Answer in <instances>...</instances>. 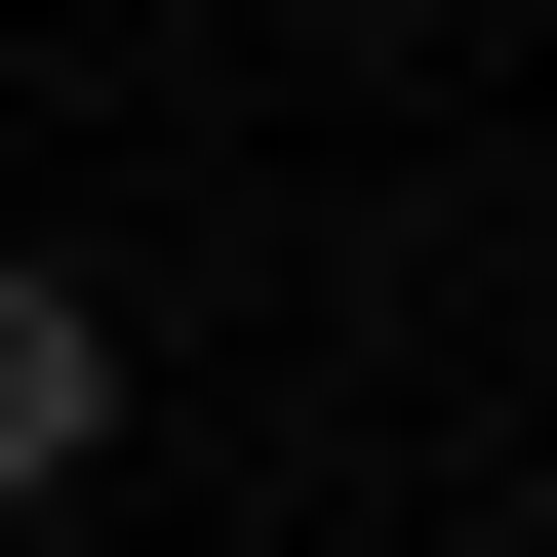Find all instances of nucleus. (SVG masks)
<instances>
[{
    "mask_svg": "<svg viewBox=\"0 0 557 557\" xmlns=\"http://www.w3.org/2000/svg\"><path fill=\"white\" fill-rule=\"evenodd\" d=\"M81 478H120V278L0 239V518H81Z\"/></svg>",
    "mask_w": 557,
    "mask_h": 557,
    "instance_id": "obj_1",
    "label": "nucleus"
}]
</instances>
